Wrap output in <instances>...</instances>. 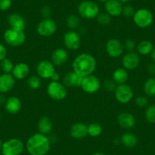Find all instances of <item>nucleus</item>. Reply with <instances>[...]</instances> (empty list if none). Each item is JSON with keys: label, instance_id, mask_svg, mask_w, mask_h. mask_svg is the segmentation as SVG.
Masks as SVG:
<instances>
[{"label": "nucleus", "instance_id": "nucleus-40", "mask_svg": "<svg viewBox=\"0 0 155 155\" xmlns=\"http://www.w3.org/2000/svg\"><path fill=\"white\" fill-rule=\"evenodd\" d=\"M41 14L44 16V18H48L51 15V10L48 6H44L41 9Z\"/></svg>", "mask_w": 155, "mask_h": 155}, {"label": "nucleus", "instance_id": "nucleus-5", "mask_svg": "<svg viewBox=\"0 0 155 155\" xmlns=\"http://www.w3.org/2000/svg\"><path fill=\"white\" fill-rule=\"evenodd\" d=\"M2 155H21L24 150V143L18 138H11L2 143Z\"/></svg>", "mask_w": 155, "mask_h": 155}, {"label": "nucleus", "instance_id": "nucleus-1", "mask_svg": "<svg viewBox=\"0 0 155 155\" xmlns=\"http://www.w3.org/2000/svg\"><path fill=\"white\" fill-rule=\"evenodd\" d=\"M97 68V61L89 53H81L76 56L72 62V69L82 78L93 74Z\"/></svg>", "mask_w": 155, "mask_h": 155}, {"label": "nucleus", "instance_id": "nucleus-23", "mask_svg": "<svg viewBox=\"0 0 155 155\" xmlns=\"http://www.w3.org/2000/svg\"><path fill=\"white\" fill-rule=\"evenodd\" d=\"M21 101L18 97L12 96L6 100L5 107L6 111L10 114H16L21 109Z\"/></svg>", "mask_w": 155, "mask_h": 155}, {"label": "nucleus", "instance_id": "nucleus-11", "mask_svg": "<svg viewBox=\"0 0 155 155\" xmlns=\"http://www.w3.org/2000/svg\"><path fill=\"white\" fill-rule=\"evenodd\" d=\"M63 43L65 47L70 50H76L81 45V37L75 31L70 30L63 36Z\"/></svg>", "mask_w": 155, "mask_h": 155}, {"label": "nucleus", "instance_id": "nucleus-48", "mask_svg": "<svg viewBox=\"0 0 155 155\" xmlns=\"http://www.w3.org/2000/svg\"><path fill=\"white\" fill-rule=\"evenodd\" d=\"M97 1H99V2H104V3H105L107 0H97Z\"/></svg>", "mask_w": 155, "mask_h": 155}, {"label": "nucleus", "instance_id": "nucleus-45", "mask_svg": "<svg viewBox=\"0 0 155 155\" xmlns=\"http://www.w3.org/2000/svg\"><path fill=\"white\" fill-rule=\"evenodd\" d=\"M150 57H151L153 62L155 63V47H153V50H152L151 53H150Z\"/></svg>", "mask_w": 155, "mask_h": 155}, {"label": "nucleus", "instance_id": "nucleus-22", "mask_svg": "<svg viewBox=\"0 0 155 155\" xmlns=\"http://www.w3.org/2000/svg\"><path fill=\"white\" fill-rule=\"evenodd\" d=\"M8 22L10 28L19 31H24L26 27L25 18L21 15L12 13L8 17Z\"/></svg>", "mask_w": 155, "mask_h": 155}, {"label": "nucleus", "instance_id": "nucleus-49", "mask_svg": "<svg viewBox=\"0 0 155 155\" xmlns=\"http://www.w3.org/2000/svg\"><path fill=\"white\" fill-rule=\"evenodd\" d=\"M2 141L0 140V150L2 149Z\"/></svg>", "mask_w": 155, "mask_h": 155}, {"label": "nucleus", "instance_id": "nucleus-32", "mask_svg": "<svg viewBox=\"0 0 155 155\" xmlns=\"http://www.w3.org/2000/svg\"><path fill=\"white\" fill-rule=\"evenodd\" d=\"M0 68L3 71V73L10 74L12 71L13 68H14V64L9 59L5 58L0 62Z\"/></svg>", "mask_w": 155, "mask_h": 155}, {"label": "nucleus", "instance_id": "nucleus-31", "mask_svg": "<svg viewBox=\"0 0 155 155\" xmlns=\"http://www.w3.org/2000/svg\"><path fill=\"white\" fill-rule=\"evenodd\" d=\"M144 116L145 119L149 123L154 124L155 123V104L148 106L146 108L144 112Z\"/></svg>", "mask_w": 155, "mask_h": 155}, {"label": "nucleus", "instance_id": "nucleus-8", "mask_svg": "<svg viewBox=\"0 0 155 155\" xmlns=\"http://www.w3.org/2000/svg\"><path fill=\"white\" fill-rule=\"evenodd\" d=\"M57 30V25L55 21L50 18H44L39 22L37 26V32L41 37H49L53 36Z\"/></svg>", "mask_w": 155, "mask_h": 155}, {"label": "nucleus", "instance_id": "nucleus-20", "mask_svg": "<svg viewBox=\"0 0 155 155\" xmlns=\"http://www.w3.org/2000/svg\"><path fill=\"white\" fill-rule=\"evenodd\" d=\"M83 78L74 71H70L64 75L62 84L65 87H81Z\"/></svg>", "mask_w": 155, "mask_h": 155}, {"label": "nucleus", "instance_id": "nucleus-6", "mask_svg": "<svg viewBox=\"0 0 155 155\" xmlns=\"http://www.w3.org/2000/svg\"><path fill=\"white\" fill-rule=\"evenodd\" d=\"M132 18L137 27L140 28H146L152 24L153 16L150 10L147 8H140L135 11Z\"/></svg>", "mask_w": 155, "mask_h": 155}, {"label": "nucleus", "instance_id": "nucleus-15", "mask_svg": "<svg viewBox=\"0 0 155 155\" xmlns=\"http://www.w3.org/2000/svg\"><path fill=\"white\" fill-rule=\"evenodd\" d=\"M123 68L126 70H133L138 66L140 63V58L138 54L134 52H129L124 55L123 58Z\"/></svg>", "mask_w": 155, "mask_h": 155}, {"label": "nucleus", "instance_id": "nucleus-9", "mask_svg": "<svg viewBox=\"0 0 155 155\" xmlns=\"http://www.w3.org/2000/svg\"><path fill=\"white\" fill-rule=\"evenodd\" d=\"M114 92L116 101L123 104H126L130 102L134 96L132 88L126 84H118Z\"/></svg>", "mask_w": 155, "mask_h": 155}, {"label": "nucleus", "instance_id": "nucleus-28", "mask_svg": "<svg viewBox=\"0 0 155 155\" xmlns=\"http://www.w3.org/2000/svg\"><path fill=\"white\" fill-rule=\"evenodd\" d=\"M144 91L147 96L153 97H155V78H149L144 84Z\"/></svg>", "mask_w": 155, "mask_h": 155}, {"label": "nucleus", "instance_id": "nucleus-7", "mask_svg": "<svg viewBox=\"0 0 155 155\" xmlns=\"http://www.w3.org/2000/svg\"><path fill=\"white\" fill-rule=\"evenodd\" d=\"M47 94L54 101H62L67 96V89L62 83L53 81L49 83L47 87Z\"/></svg>", "mask_w": 155, "mask_h": 155}, {"label": "nucleus", "instance_id": "nucleus-37", "mask_svg": "<svg viewBox=\"0 0 155 155\" xmlns=\"http://www.w3.org/2000/svg\"><path fill=\"white\" fill-rule=\"evenodd\" d=\"M116 83L113 81V80H106L104 83V88L109 91H113L116 89Z\"/></svg>", "mask_w": 155, "mask_h": 155}, {"label": "nucleus", "instance_id": "nucleus-39", "mask_svg": "<svg viewBox=\"0 0 155 155\" xmlns=\"http://www.w3.org/2000/svg\"><path fill=\"white\" fill-rule=\"evenodd\" d=\"M125 47H126V50H129V52H132V50L135 48V43L132 39H128L126 40V43H125Z\"/></svg>", "mask_w": 155, "mask_h": 155}, {"label": "nucleus", "instance_id": "nucleus-36", "mask_svg": "<svg viewBox=\"0 0 155 155\" xmlns=\"http://www.w3.org/2000/svg\"><path fill=\"white\" fill-rule=\"evenodd\" d=\"M135 105L138 107H140V108H144L148 104V101H147V98L146 97L142 96V95H140V96L137 97L135 98Z\"/></svg>", "mask_w": 155, "mask_h": 155}, {"label": "nucleus", "instance_id": "nucleus-2", "mask_svg": "<svg viewBox=\"0 0 155 155\" xmlns=\"http://www.w3.org/2000/svg\"><path fill=\"white\" fill-rule=\"evenodd\" d=\"M26 148L31 155H46L50 149V140L46 135L35 133L28 139Z\"/></svg>", "mask_w": 155, "mask_h": 155}, {"label": "nucleus", "instance_id": "nucleus-25", "mask_svg": "<svg viewBox=\"0 0 155 155\" xmlns=\"http://www.w3.org/2000/svg\"><path fill=\"white\" fill-rule=\"evenodd\" d=\"M127 71L128 70H126L124 68H116V70H114L113 74H112L113 81L116 84H125L129 78V73Z\"/></svg>", "mask_w": 155, "mask_h": 155}, {"label": "nucleus", "instance_id": "nucleus-10", "mask_svg": "<svg viewBox=\"0 0 155 155\" xmlns=\"http://www.w3.org/2000/svg\"><path fill=\"white\" fill-rule=\"evenodd\" d=\"M101 83L97 76L90 74L83 78L81 87L84 92L87 94H95L100 90Z\"/></svg>", "mask_w": 155, "mask_h": 155}, {"label": "nucleus", "instance_id": "nucleus-29", "mask_svg": "<svg viewBox=\"0 0 155 155\" xmlns=\"http://www.w3.org/2000/svg\"><path fill=\"white\" fill-rule=\"evenodd\" d=\"M103 128L100 124L92 123L87 126V135L91 137H98L102 134Z\"/></svg>", "mask_w": 155, "mask_h": 155}, {"label": "nucleus", "instance_id": "nucleus-46", "mask_svg": "<svg viewBox=\"0 0 155 155\" xmlns=\"http://www.w3.org/2000/svg\"><path fill=\"white\" fill-rule=\"evenodd\" d=\"M92 155H107L104 153H102V152H95L94 153H93Z\"/></svg>", "mask_w": 155, "mask_h": 155}, {"label": "nucleus", "instance_id": "nucleus-50", "mask_svg": "<svg viewBox=\"0 0 155 155\" xmlns=\"http://www.w3.org/2000/svg\"><path fill=\"white\" fill-rule=\"evenodd\" d=\"M1 118H2V115H1V113H0V120H1Z\"/></svg>", "mask_w": 155, "mask_h": 155}, {"label": "nucleus", "instance_id": "nucleus-14", "mask_svg": "<svg viewBox=\"0 0 155 155\" xmlns=\"http://www.w3.org/2000/svg\"><path fill=\"white\" fill-rule=\"evenodd\" d=\"M117 122L119 126L125 129H131L135 127V118L132 113L129 112H122L118 115Z\"/></svg>", "mask_w": 155, "mask_h": 155}, {"label": "nucleus", "instance_id": "nucleus-18", "mask_svg": "<svg viewBox=\"0 0 155 155\" xmlns=\"http://www.w3.org/2000/svg\"><path fill=\"white\" fill-rule=\"evenodd\" d=\"M70 135L74 139H82L87 135V126L84 123H76L71 125Z\"/></svg>", "mask_w": 155, "mask_h": 155}, {"label": "nucleus", "instance_id": "nucleus-3", "mask_svg": "<svg viewBox=\"0 0 155 155\" xmlns=\"http://www.w3.org/2000/svg\"><path fill=\"white\" fill-rule=\"evenodd\" d=\"M78 12L81 17L85 19L96 18L100 13V8L97 4L93 1L85 0L78 6Z\"/></svg>", "mask_w": 155, "mask_h": 155}, {"label": "nucleus", "instance_id": "nucleus-4", "mask_svg": "<svg viewBox=\"0 0 155 155\" xmlns=\"http://www.w3.org/2000/svg\"><path fill=\"white\" fill-rule=\"evenodd\" d=\"M3 37L6 44L15 47L23 45L26 41V35L24 31H19L11 28L4 32Z\"/></svg>", "mask_w": 155, "mask_h": 155}, {"label": "nucleus", "instance_id": "nucleus-21", "mask_svg": "<svg viewBox=\"0 0 155 155\" xmlns=\"http://www.w3.org/2000/svg\"><path fill=\"white\" fill-rule=\"evenodd\" d=\"M12 75L15 79L22 80L25 79L29 75L30 67L25 62H19L14 65L12 70Z\"/></svg>", "mask_w": 155, "mask_h": 155}, {"label": "nucleus", "instance_id": "nucleus-38", "mask_svg": "<svg viewBox=\"0 0 155 155\" xmlns=\"http://www.w3.org/2000/svg\"><path fill=\"white\" fill-rule=\"evenodd\" d=\"M12 0H0V10L6 11L11 7Z\"/></svg>", "mask_w": 155, "mask_h": 155}, {"label": "nucleus", "instance_id": "nucleus-27", "mask_svg": "<svg viewBox=\"0 0 155 155\" xmlns=\"http://www.w3.org/2000/svg\"><path fill=\"white\" fill-rule=\"evenodd\" d=\"M153 45L150 41H142L136 47L137 53L141 56H147L150 54L153 50Z\"/></svg>", "mask_w": 155, "mask_h": 155}, {"label": "nucleus", "instance_id": "nucleus-42", "mask_svg": "<svg viewBox=\"0 0 155 155\" xmlns=\"http://www.w3.org/2000/svg\"><path fill=\"white\" fill-rule=\"evenodd\" d=\"M147 70H148L149 73L152 75H155V63H151L148 65L147 67Z\"/></svg>", "mask_w": 155, "mask_h": 155}, {"label": "nucleus", "instance_id": "nucleus-13", "mask_svg": "<svg viewBox=\"0 0 155 155\" xmlns=\"http://www.w3.org/2000/svg\"><path fill=\"white\" fill-rule=\"evenodd\" d=\"M105 50L107 55L112 58H118L123 54V46L118 39H110L106 43Z\"/></svg>", "mask_w": 155, "mask_h": 155}, {"label": "nucleus", "instance_id": "nucleus-34", "mask_svg": "<svg viewBox=\"0 0 155 155\" xmlns=\"http://www.w3.org/2000/svg\"><path fill=\"white\" fill-rule=\"evenodd\" d=\"M96 18L98 23L104 26L110 25V21H111V16L109 15L107 13H99Z\"/></svg>", "mask_w": 155, "mask_h": 155}, {"label": "nucleus", "instance_id": "nucleus-35", "mask_svg": "<svg viewBox=\"0 0 155 155\" xmlns=\"http://www.w3.org/2000/svg\"><path fill=\"white\" fill-rule=\"evenodd\" d=\"M135 12V8H134L132 5H126L123 7V12H122V14H123V15H124L125 17L126 18L133 17Z\"/></svg>", "mask_w": 155, "mask_h": 155}, {"label": "nucleus", "instance_id": "nucleus-41", "mask_svg": "<svg viewBox=\"0 0 155 155\" xmlns=\"http://www.w3.org/2000/svg\"><path fill=\"white\" fill-rule=\"evenodd\" d=\"M7 55V50L6 48L2 45V44H0V62L6 58Z\"/></svg>", "mask_w": 155, "mask_h": 155}, {"label": "nucleus", "instance_id": "nucleus-19", "mask_svg": "<svg viewBox=\"0 0 155 155\" xmlns=\"http://www.w3.org/2000/svg\"><path fill=\"white\" fill-rule=\"evenodd\" d=\"M68 55L66 50L62 48H57L51 54V62L56 66H62L67 62Z\"/></svg>", "mask_w": 155, "mask_h": 155}, {"label": "nucleus", "instance_id": "nucleus-44", "mask_svg": "<svg viewBox=\"0 0 155 155\" xmlns=\"http://www.w3.org/2000/svg\"><path fill=\"white\" fill-rule=\"evenodd\" d=\"M5 101H6V99H5V97H4L2 94H0V105L5 104Z\"/></svg>", "mask_w": 155, "mask_h": 155}, {"label": "nucleus", "instance_id": "nucleus-17", "mask_svg": "<svg viewBox=\"0 0 155 155\" xmlns=\"http://www.w3.org/2000/svg\"><path fill=\"white\" fill-rule=\"evenodd\" d=\"M123 7L119 0H107L104 5L106 13L112 17L120 16L123 12Z\"/></svg>", "mask_w": 155, "mask_h": 155}, {"label": "nucleus", "instance_id": "nucleus-16", "mask_svg": "<svg viewBox=\"0 0 155 155\" xmlns=\"http://www.w3.org/2000/svg\"><path fill=\"white\" fill-rule=\"evenodd\" d=\"M15 78L11 74L3 73L0 75V93L5 94L11 91L15 86Z\"/></svg>", "mask_w": 155, "mask_h": 155}, {"label": "nucleus", "instance_id": "nucleus-26", "mask_svg": "<svg viewBox=\"0 0 155 155\" xmlns=\"http://www.w3.org/2000/svg\"><path fill=\"white\" fill-rule=\"evenodd\" d=\"M121 142L125 147L132 148L138 144V138L136 135L131 132H126L121 137Z\"/></svg>", "mask_w": 155, "mask_h": 155}, {"label": "nucleus", "instance_id": "nucleus-33", "mask_svg": "<svg viewBox=\"0 0 155 155\" xmlns=\"http://www.w3.org/2000/svg\"><path fill=\"white\" fill-rule=\"evenodd\" d=\"M80 24L79 17L76 15H70L66 19V25L71 30L74 31Z\"/></svg>", "mask_w": 155, "mask_h": 155}, {"label": "nucleus", "instance_id": "nucleus-43", "mask_svg": "<svg viewBox=\"0 0 155 155\" xmlns=\"http://www.w3.org/2000/svg\"><path fill=\"white\" fill-rule=\"evenodd\" d=\"M59 78H60V75H59V73H57L56 71H55L54 74L52 75V77L50 78V79L53 81H59Z\"/></svg>", "mask_w": 155, "mask_h": 155}, {"label": "nucleus", "instance_id": "nucleus-47", "mask_svg": "<svg viewBox=\"0 0 155 155\" xmlns=\"http://www.w3.org/2000/svg\"><path fill=\"white\" fill-rule=\"evenodd\" d=\"M121 3H126V2H128L129 1H130V0H119Z\"/></svg>", "mask_w": 155, "mask_h": 155}, {"label": "nucleus", "instance_id": "nucleus-12", "mask_svg": "<svg viewBox=\"0 0 155 155\" xmlns=\"http://www.w3.org/2000/svg\"><path fill=\"white\" fill-rule=\"evenodd\" d=\"M55 71V65L51 61L41 60L37 65V75L43 79L50 78Z\"/></svg>", "mask_w": 155, "mask_h": 155}, {"label": "nucleus", "instance_id": "nucleus-30", "mask_svg": "<svg viewBox=\"0 0 155 155\" xmlns=\"http://www.w3.org/2000/svg\"><path fill=\"white\" fill-rule=\"evenodd\" d=\"M28 87L32 90H37L41 87V78L38 75H32L28 78Z\"/></svg>", "mask_w": 155, "mask_h": 155}, {"label": "nucleus", "instance_id": "nucleus-24", "mask_svg": "<svg viewBox=\"0 0 155 155\" xmlns=\"http://www.w3.org/2000/svg\"><path fill=\"white\" fill-rule=\"evenodd\" d=\"M53 124L52 120L47 116H42L37 123V129L40 133L47 135L52 132Z\"/></svg>", "mask_w": 155, "mask_h": 155}]
</instances>
